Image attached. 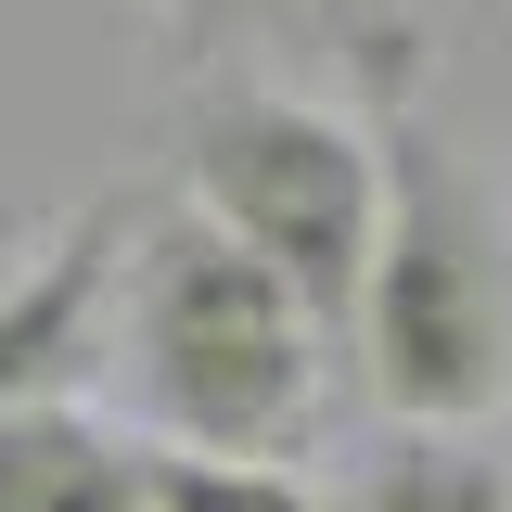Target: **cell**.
Wrapping results in <instances>:
<instances>
[{"mask_svg": "<svg viewBox=\"0 0 512 512\" xmlns=\"http://www.w3.org/2000/svg\"><path fill=\"white\" fill-rule=\"evenodd\" d=\"M333 13V52L359 64V103H423V26L410 0H320Z\"/></svg>", "mask_w": 512, "mask_h": 512, "instance_id": "7", "label": "cell"}, {"mask_svg": "<svg viewBox=\"0 0 512 512\" xmlns=\"http://www.w3.org/2000/svg\"><path fill=\"white\" fill-rule=\"evenodd\" d=\"M154 512H320L282 461H192V448H154Z\"/></svg>", "mask_w": 512, "mask_h": 512, "instance_id": "6", "label": "cell"}, {"mask_svg": "<svg viewBox=\"0 0 512 512\" xmlns=\"http://www.w3.org/2000/svg\"><path fill=\"white\" fill-rule=\"evenodd\" d=\"M103 372L128 384L141 436L192 461H282L320 423L333 346L320 320L256 269L231 231H205L192 205L128 218L116 256V320H103Z\"/></svg>", "mask_w": 512, "mask_h": 512, "instance_id": "1", "label": "cell"}, {"mask_svg": "<svg viewBox=\"0 0 512 512\" xmlns=\"http://www.w3.org/2000/svg\"><path fill=\"white\" fill-rule=\"evenodd\" d=\"M154 13L180 26V52H231L244 26H269V13H282V0H154Z\"/></svg>", "mask_w": 512, "mask_h": 512, "instance_id": "8", "label": "cell"}, {"mask_svg": "<svg viewBox=\"0 0 512 512\" xmlns=\"http://www.w3.org/2000/svg\"><path fill=\"white\" fill-rule=\"evenodd\" d=\"M0 512H154V448L77 397H39L0 423Z\"/></svg>", "mask_w": 512, "mask_h": 512, "instance_id": "4", "label": "cell"}, {"mask_svg": "<svg viewBox=\"0 0 512 512\" xmlns=\"http://www.w3.org/2000/svg\"><path fill=\"white\" fill-rule=\"evenodd\" d=\"M192 218L320 320V346H359V295H372L384 244V141L372 116H333L308 90H205L180 128Z\"/></svg>", "mask_w": 512, "mask_h": 512, "instance_id": "3", "label": "cell"}, {"mask_svg": "<svg viewBox=\"0 0 512 512\" xmlns=\"http://www.w3.org/2000/svg\"><path fill=\"white\" fill-rule=\"evenodd\" d=\"M26 256H39V244H26V231H13V218H0V295H13V282H26Z\"/></svg>", "mask_w": 512, "mask_h": 512, "instance_id": "9", "label": "cell"}, {"mask_svg": "<svg viewBox=\"0 0 512 512\" xmlns=\"http://www.w3.org/2000/svg\"><path fill=\"white\" fill-rule=\"evenodd\" d=\"M359 512H512V436H397L359 474Z\"/></svg>", "mask_w": 512, "mask_h": 512, "instance_id": "5", "label": "cell"}, {"mask_svg": "<svg viewBox=\"0 0 512 512\" xmlns=\"http://www.w3.org/2000/svg\"><path fill=\"white\" fill-rule=\"evenodd\" d=\"M372 141H384V244L346 359L410 436H474L512 410V256L423 103H372Z\"/></svg>", "mask_w": 512, "mask_h": 512, "instance_id": "2", "label": "cell"}]
</instances>
